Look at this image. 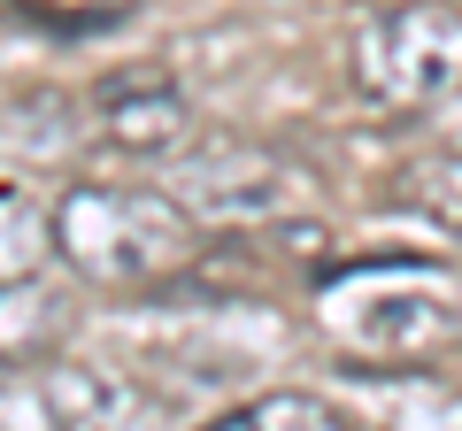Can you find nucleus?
I'll list each match as a JSON object with an SVG mask.
<instances>
[{
    "instance_id": "nucleus-6",
    "label": "nucleus",
    "mask_w": 462,
    "mask_h": 431,
    "mask_svg": "<svg viewBox=\"0 0 462 431\" xmlns=\"http://www.w3.org/2000/svg\"><path fill=\"white\" fill-rule=\"evenodd\" d=\"M39 393H47L54 431H162V400L147 385L116 378V370H93V362L47 370Z\"/></svg>"
},
{
    "instance_id": "nucleus-12",
    "label": "nucleus",
    "mask_w": 462,
    "mask_h": 431,
    "mask_svg": "<svg viewBox=\"0 0 462 431\" xmlns=\"http://www.w3.org/2000/svg\"><path fill=\"white\" fill-rule=\"evenodd\" d=\"M8 370H16V362H0V378H8Z\"/></svg>"
},
{
    "instance_id": "nucleus-5",
    "label": "nucleus",
    "mask_w": 462,
    "mask_h": 431,
    "mask_svg": "<svg viewBox=\"0 0 462 431\" xmlns=\"http://www.w3.org/2000/svg\"><path fill=\"white\" fill-rule=\"evenodd\" d=\"M93 116H100V139L124 154H178L193 139V100L162 62L108 69L93 85Z\"/></svg>"
},
{
    "instance_id": "nucleus-10",
    "label": "nucleus",
    "mask_w": 462,
    "mask_h": 431,
    "mask_svg": "<svg viewBox=\"0 0 462 431\" xmlns=\"http://www.w3.org/2000/svg\"><path fill=\"white\" fill-rule=\"evenodd\" d=\"M54 254V200L32 185H0V278H32Z\"/></svg>"
},
{
    "instance_id": "nucleus-9",
    "label": "nucleus",
    "mask_w": 462,
    "mask_h": 431,
    "mask_svg": "<svg viewBox=\"0 0 462 431\" xmlns=\"http://www.w3.org/2000/svg\"><path fill=\"white\" fill-rule=\"evenodd\" d=\"M200 431H363V424H355L339 400L285 385V393H254V400H239V408H224L216 424H200Z\"/></svg>"
},
{
    "instance_id": "nucleus-7",
    "label": "nucleus",
    "mask_w": 462,
    "mask_h": 431,
    "mask_svg": "<svg viewBox=\"0 0 462 431\" xmlns=\"http://www.w3.org/2000/svg\"><path fill=\"white\" fill-rule=\"evenodd\" d=\"M69 332V293L32 278H0V362H23V354H54Z\"/></svg>"
},
{
    "instance_id": "nucleus-11",
    "label": "nucleus",
    "mask_w": 462,
    "mask_h": 431,
    "mask_svg": "<svg viewBox=\"0 0 462 431\" xmlns=\"http://www.w3.org/2000/svg\"><path fill=\"white\" fill-rule=\"evenodd\" d=\"M54 23H108V16H132L139 0H39Z\"/></svg>"
},
{
    "instance_id": "nucleus-3",
    "label": "nucleus",
    "mask_w": 462,
    "mask_h": 431,
    "mask_svg": "<svg viewBox=\"0 0 462 431\" xmlns=\"http://www.w3.org/2000/svg\"><path fill=\"white\" fill-rule=\"evenodd\" d=\"M331 332L363 354H424L462 339V278L439 262H370L331 285Z\"/></svg>"
},
{
    "instance_id": "nucleus-4",
    "label": "nucleus",
    "mask_w": 462,
    "mask_h": 431,
    "mask_svg": "<svg viewBox=\"0 0 462 431\" xmlns=\"http://www.w3.org/2000/svg\"><path fill=\"white\" fill-rule=\"evenodd\" d=\"M200 232H270L300 208L309 178L300 162L247 139H208V147H178V178L162 185Z\"/></svg>"
},
{
    "instance_id": "nucleus-2",
    "label": "nucleus",
    "mask_w": 462,
    "mask_h": 431,
    "mask_svg": "<svg viewBox=\"0 0 462 431\" xmlns=\"http://www.w3.org/2000/svg\"><path fill=\"white\" fill-rule=\"evenodd\" d=\"M346 78L378 116H424V108L455 100L462 93V8L455 0H409V8L370 16L355 32Z\"/></svg>"
},
{
    "instance_id": "nucleus-1",
    "label": "nucleus",
    "mask_w": 462,
    "mask_h": 431,
    "mask_svg": "<svg viewBox=\"0 0 462 431\" xmlns=\"http://www.w3.org/2000/svg\"><path fill=\"white\" fill-rule=\"evenodd\" d=\"M54 254L78 270L85 285L132 293V285H162L200 254V224L162 193V185H108L85 178L54 200Z\"/></svg>"
},
{
    "instance_id": "nucleus-8",
    "label": "nucleus",
    "mask_w": 462,
    "mask_h": 431,
    "mask_svg": "<svg viewBox=\"0 0 462 431\" xmlns=\"http://www.w3.org/2000/svg\"><path fill=\"white\" fill-rule=\"evenodd\" d=\"M393 208H409L439 239H462V154H447V147L409 154L393 170Z\"/></svg>"
}]
</instances>
